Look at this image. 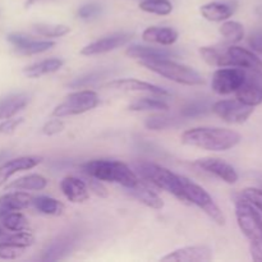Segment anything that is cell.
Here are the masks:
<instances>
[{"instance_id":"obj_38","label":"cell","mask_w":262,"mask_h":262,"mask_svg":"<svg viewBox=\"0 0 262 262\" xmlns=\"http://www.w3.org/2000/svg\"><path fill=\"white\" fill-rule=\"evenodd\" d=\"M54 46H55L54 41H35L32 38L25 48H22L17 53L20 55H35V54L45 53V51L53 49Z\"/></svg>"},{"instance_id":"obj_14","label":"cell","mask_w":262,"mask_h":262,"mask_svg":"<svg viewBox=\"0 0 262 262\" xmlns=\"http://www.w3.org/2000/svg\"><path fill=\"white\" fill-rule=\"evenodd\" d=\"M106 87L107 89L125 92H147V94L156 95V96H169V95H170L168 90L163 89V87L135 78L114 79V81H110L109 83L106 84Z\"/></svg>"},{"instance_id":"obj_7","label":"cell","mask_w":262,"mask_h":262,"mask_svg":"<svg viewBox=\"0 0 262 262\" xmlns=\"http://www.w3.org/2000/svg\"><path fill=\"white\" fill-rule=\"evenodd\" d=\"M100 104L99 95L91 90H83L69 94L61 104L53 110V117L64 118L83 114L95 109Z\"/></svg>"},{"instance_id":"obj_1","label":"cell","mask_w":262,"mask_h":262,"mask_svg":"<svg viewBox=\"0 0 262 262\" xmlns=\"http://www.w3.org/2000/svg\"><path fill=\"white\" fill-rule=\"evenodd\" d=\"M181 140L183 145L220 152L237 146L241 142V135L227 128L197 127L183 132Z\"/></svg>"},{"instance_id":"obj_2","label":"cell","mask_w":262,"mask_h":262,"mask_svg":"<svg viewBox=\"0 0 262 262\" xmlns=\"http://www.w3.org/2000/svg\"><path fill=\"white\" fill-rule=\"evenodd\" d=\"M82 170L90 178H95L101 182L118 183L124 188L136 186L140 182L138 177L129 166L122 161L117 160H91L82 165Z\"/></svg>"},{"instance_id":"obj_21","label":"cell","mask_w":262,"mask_h":262,"mask_svg":"<svg viewBox=\"0 0 262 262\" xmlns=\"http://www.w3.org/2000/svg\"><path fill=\"white\" fill-rule=\"evenodd\" d=\"M30 102V95L25 92L12 94L0 99V120L13 118L17 113L25 109Z\"/></svg>"},{"instance_id":"obj_16","label":"cell","mask_w":262,"mask_h":262,"mask_svg":"<svg viewBox=\"0 0 262 262\" xmlns=\"http://www.w3.org/2000/svg\"><path fill=\"white\" fill-rule=\"evenodd\" d=\"M42 159L37 156H20V158L12 159L0 166V186L5 183L8 179L15 173L22 170H30L41 163Z\"/></svg>"},{"instance_id":"obj_28","label":"cell","mask_w":262,"mask_h":262,"mask_svg":"<svg viewBox=\"0 0 262 262\" xmlns=\"http://www.w3.org/2000/svg\"><path fill=\"white\" fill-rule=\"evenodd\" d=\"M32 205L38 212L43 215L58 216L63 214L64 206L60 201L49 196H38L32 199Z\"/></svg>"},{"instance_id":"obj_34","label":"cell","mask_w":262,"mask_h":262,"mask_svg":"<svg viewBox=\"0 0 262 262\" xmlns=\"http://www.w3.org/2000/svg\"><path fill=\"white\" fill-rule=\"evenodd\" d=\"M0 242L9 243V245L15 246L19 248H27L35 243V235L26 230H20V232H12L5 233L3 238H0Z\"/></svg>"},{"instance_id":"obj_36","label":"cell","mask_w":262,"mask_h":262,"mask_svg":"<svg viewBox=\"0 0 262 262\" xmlns=\"http://www.w3.org/2000/svg\"><path fill=\"white\" fill-rule=\"evenodd\" d=\"M3 227L8 230V232H20V230H26L28 228V220L23 214L18 211H12L8 215L3 217Z\"/></svg>"},{"instance_id":"obj_33","label":"cell","mask_w":262,"mask_h":262,"mask_svg":"<svg viewBox=\"0 0 262 262\" xmlns=\"http://www.w3.org/2000/svg\"><path fill=\"white\" fill-rule=\"evenodd\" d=\"M220 33L228 42L237 43L245 37V27L242 23L235 20H227L220 27Z\"/></svg>"},{"instance_id":"obj_44","label":"cell","mask_w":262,"mask_h":262,"mask_svg":"<svg viewBox=\"0 0 262 262\" xmlns=\"http://www.w3.org/2000/svg\"><path fill=\"white\" fill-rule=\"evenodd\" d=\"M23 122H25L23 118H15V119L8 118V119H4L0 123V135H12Z\"/></svg>"},{"instance_id":"obj_30","label":"cell","mask_w":262,"mask_h":262,"mask_svg":"<svg viewBox=\"0 0 262 262\" xmlns=\"http://www.w3.org/2000/svg\"><path fill=\"white\" fill-rule=\"evenodd\" d=\"M182 123V117H177V115H152V117L147 118L145 122L146 128L151 130H163L168 129V128L177 127Z\"/></svg>"},{"instance_id":"obj_19","label":"cell","mask_w":262,"mask_h":262,"mask_svg":"<svg viewBox=\"0 0 262 262\" xmlns=\"http://www.w3.org/2000/svg\"><path fill=\"white\" fill-rule=\"evenodd\" d=\"M125 191H127V193L130 197L136 199L141 204L145 205V206L150 207V209L160 210L164 207V202L161 200V197L156 192H154L150 187L143 184L141 181L136 186L125 188Z\"/></svg>"},{"instance_id":"obj_10","label":"cell","mask_w":262,"mask_h":262,"mask_svg":"<svg viewBox=\"0 0 262 262\" xmlns=\"http://www.w3.org/2000/svg\"><path fill=\"white\" fill-rule=\"evenodd\" d=\"M77 241H78V233L76 232H67L58 235L55 239H53L46 246L41 260L45 262H54L67 257L76 247Z\"/></svg>"},{"instance_id":"obj_40","label":"cell","mask_w":262,"mask_h":262,"mask_svg":"<svg viewBox=\"0 0 262 262\" xmlns=\"http://www.w3.org/2000/svg\"><path fill=\"white\" fill-rule=\"evenodd\" d=\"M241 197L252 204L258 211L262 212V191L257 188H246L243 189Z\"/></svg>"},{"instance_id":"obj_22","label":"cell","mask_w":262,"mask_h":262,"mask_svg":"<svg viewBox=\"0 0 262 262\" xmlns=\"http://www.w3.org/2000/svg\"><path fill=\"white\" fill-rule=\"evenodd\" d=\"M142 38L147 42L160 43L164 46H170L178 40V32L170 27H155L151 26L142 32Z\"/></svg>"},{"instance_id":"obj_26","label":"cell","mask_w":262,"mask_h":262,"mask_svg":"<svg viewBox=\"0 0 262 262\" xmlns=\"http://www.w3.org/2000/svg\"><path fill=\"white\" fill-rule=\"evenodd\" d=\"M48 186V179L41 174H28L8 184L9 191H41Z\"/></svg>"},{"instance_id":"obj_27","label":"cell","mask_w":262,"mask_h":262,"mask_svg":"<svg viewBox=\"0 0 262 262\" xmlns=\"http://www.w3.org/2000/svg\"><path fill=\"white\" fill-rule=\"evenodd\" d=\"M200 54H201L202 59L211 67H219V68L232 67L227 49L223 50V49L212 48V46H204L200 49Z\"/></svg>"},{"instance_id":"obj_24","label":"cell","mask_w":262,"mask_h":262,"mask_svg":"<svg viewBox=\"0 0 262 262\" xmlns=\"http://www.w3.org/2000/svg\"><path fill=\"white\" fill-rule=\"evenodd\" d=\"M237 100L248 106H257L262 104V90L252 78L246 79L245 83L235 91Z\"/></svg>"},{"instance_id":"obj_29","label":"cell","mask_w":262,"mask_h":262,"mask_svg":"<svg viewBox=\"0 0 262 262\" xmlns=\"http://www.w3.org/2000/svg\"><path fill=\"white\" fill-rule=\"evenodd\" d=\"M163 96L159 97H142L128 106L130 112H150V110H158V112H166L169 109V105L161 99Z\"/></svg>"},{"instance_id":"obj_9","label":"cell","mask_w":262,"mask_h":262,"mask_svg":"<svg viewBox=\"0 0 262 262\" xmlns=\"http://www.w3.org/2000/svg\"><path fill=\"white\" fill-rule=\"evenodd\" d=\"M253 107L235 100H220L211 105V112L230 124H242L253 114Z\"/></svg>"},{"instance_id":"obj_6","label":"cell","mask_w":262,"mask_h":262,"mask_svg":"<svg viewBox=\"0 0 262 262\" xmlns=\"http://www.w3.org/2000/svg\"><path fill=\"white\" fill-rule=\"evenodd\" d=\"M235 216L243 234L251 242H258L262 245V215L260 211L241 197L235 201Z\"/></svg>"},{"instance_id":"obj_48","label":"cell","mask_w":262,"mask_h":262,"mask_svg":"<svg viewBox=\"0 0 262 262\" xmlns=\"http://www.w3.org/2000/svg\"><path fill=\"white\" fill-rule=\"evenodd\" d=\"M9 151H7V150H2L0 151V163H2L3 160H5V159L8 158V156H9Z\"/></svg>"},{"instance_id":"obj_45","label":"cell","mask_w":262,"mask_h":262,"mask_svg":"<svg viewBox=\"0 0 262 262\" xmlns=\"http://www.w3.org/2000/svg\"><path fill=\"white\" fill-rule=\"evenodd\" d=\"M87 187H89L90 191L94 192L96 196H99V197L109 196V193H107V189L105 188L101 181H97V179H95V178H90L89 183H87Z\"/></svg>"},{"instance_id":"obj_41","label":"cell","mask_w":262,"mask_h":262,"mask_svg":"<svg viewBox=\"0 0 262 262\" xmlns=\"http://www.w3.org/2000/svg\"><path fill=\"white\" fill-rule=\"evenodd\" d=\"M7 40H8V42H9L10 45L14 48L15 51H19L20 49L25 48V46L27 45L31 40H32V37L25 35V33L12 32L7 36Z\"/></svg>"},{"instance_id":"obj_11","label":"cell","mask_w":262,"mask_h":262,"mask_svg":"<svg viewBox=\"0 0 262 262\" xmlns=\"http://www.w3.org/2000/svg\"><path fill=\"white\" fill-rule=\"evenodd\" d=\"M132 33L128 32L113 33V35L105 36V37L100 38V40H96L94 42L86 45L81 50V54L86 56H92L99 55V54L109 53V51L117 50V49L124 46L125 43H128L132 40Z\"/></svg>"},{"instance_id":"obj_8","label":"cell","mask_w":262,"mask_h":262,"mask_svg":"<svg viewBox=\"0 0 262 262\" xmlns=\"http://www.w3.org/2000/svg\"><path fill=\"white\" fill-rule=\"evenodd\" d=\"M247 79V74L242 68H223L217 69L212 76L211 87L217 95H229L237 91Z\"/></svg>"},{"instance_id":"obj_46","label":"cell","mask_w":262,"mask_h":262,"mask_svg":"<svg viewBox=\"0 0 262 262\" xmlns=\"http://www.w3.org/2000/svg\"><path fill=\"white\" fill-rule=\"evenodd\" d=\"M248 42H250V46L253 49V50L258 51V53L262 54V31L251 35Z\"/></svg>"},{"instance_id":"obj_12","label":"cell","mask_w":262,"mask_h":262,"mask_svg":"<svg viewBox=\"0 0 262 262\" xmlns=\"http://www.w3.org/2000/svg\"><path fill=\"white\" fill-rule=\"evenodd\" d=\"M194 165L199 166L201 170L222 179L223 182H225L228 184H234L238 181V173L235 171V169L230 164H228L227 161L222 160V159H199L194 163Z\"/></svg>"},{"instance_id":"obj_49","label":"cell","mask_w":262,"mask_h":262,"mask_svg":"<svg viewBox=\"0 0 262 262\" xmlns=\"http://www.w3.org/2000/svg\"><path fill=\"white\" fill-rule=\"evenodd\" d=\"M8 230L5 229L4 227H3V225H0V238H3L5 235V233H7Z\"/></svg>"},{"instance_id":"obj_15","label":"cell","mask_w":262,"mask_h":262,"mask_svg":"<svg viewBox=\"0 0 262 262\" xmlns=\"http://www.w3.org/2000/svg\"><path fill=\"white\" fill-rule=\"evenodd\" d=\"M211 260L212 252L207 246H188L173 251L161 258V261L173 262H209Z\"/></svg>"},{"instance_id":"obj_43","label":"cell","mask_w":262,"mask_h":262,"mask_svg":"<svg viewBox=\"0 0 262 262\" xmlns=\"http://www.w3.org/2000/svg\"><path fill=\"white\" fill-rule=\"evenodd\" d=\"M64 129V122L60 118H56V119H50L42 125V133L45 136H55L58 133L63 132Z\"/></svg>"},{"instance_id":"obj_3","label":"cell","mask_w":262,"mask_h":262,"mask_svg":"<svg viewBox=\"0 0 262 262\" xmlns=\"http://www.w3.org/2000/svg\"><path fill=\"white\" fill-rule=\"evenodd\" d=\"M140 64L148 71L177 83L186 84V86H201L205 83L199 72L188 66L176 63L170 59H147V60H140Z\"/></svg>"},{"instance_id":"obj_4","label":"cell","mask_w":262,"mask_h":262,"mask_svg":"<svg viewBox=\"0 0 262 262\" xmlns=\"http://www.w3.org/2000/svg\"><path fill=\"white\" fill-rule=\"evenodd\" d=\"M135 169L142 179H146L158 188L164 189L168 193L176 196L181 201L186 202L183 189H182L181 176L173 173V171L164 168V166L158 165V164L146 163V161L136 163Z\"/></svg>"},{"instance_id":"obj_17","label":"cell","mask_w":262,"mask_h":262,"mask_svg":"<svg viewBox=\"0 0 262 262\" xmlns=\"http://www.w3.org/2000/svg\"><path fill=\"white\" fill-rule=\"evenodd\" d=\"M60 189L67 200L73 204H82L90 197V189L87 184L76 177H66L60 182Z\"/></svg>"},{"instance_id":"obj_37","label":"cell","mask_w":262,"mask_h":262,"mask_svg":"<svg viewBox=\"0 0 262 262\" xmlns=\"http://www.w3.org/2000/svg\"><path fill=\"white\" fill-rule=\"evenodd\" d=\"M33 31L43 37H61L71 31L66 25H49V23H37L33 25Z\"/></svg>"},{"instance_id":"obj_18","label":"cell","mask_w":262,"mask_h":262,"mask_svg":"<svg viewBox=\"0 0 262 262\" xmlns=\"http://www.w3.org/2000/svg\"><path fill=\"white\" fill-rule=\"evenodd\" d=\"M33 197L26 192L15 191L0 197V220L12 211H19L32 205Z\"/></svg>"},{"instance_id":"obj_13","label":"cell","mask_w":262,"mask_h":262,"mask_svg":"<svg viewBox=\"0 0 262 262\" xmlns=\"http://www.w3.org/2000/svg\"><path fill=\"white\" fill-rule=\"evenodd\" d=\"M227 53L229 55L230 64L232 67H238V68L247 69L252 73L262 76V60L252 51L247 50L241 46L232 45L227 48Z\"/></svg>"},{"instance_id":"obj_32","label":"cell","mask_w":262,"mask_h":262,"mask_svg":"<svg viewBox=\"0 0 262 262\" xmlns=\"http://www.w3.org/2000/svg\"><path fill=\"white\" fill-rule=\"evenodd\" d=\"M211 110V102L207 99H200L189 101L181 110L182 118H197L207 114Z\"/></svg>"},{"instance_id":"obj_39","label":"cell","mask_w":262,"mask_h":262,"mask_svg":"<svg viewBox=\"0 0 262 262\" xmlns=\"http://www.w3.org/2000/svg\"><path fill=\"white\" fill-rule=\"evenodd\" d=\"M25 248L15 247L9 243L0 242V260H15L23 255Z\"/></svg>"},{"instance_id":"obj_42","label":"cell","mask_w":262,"mask_h":262,"mask_svg":"<svg viewBox=\"0 0 262 262\" xmlns=\"http://www.w3.org/2000/svg\"><path fill=\"white\" fill-rule=\"evenodd\" d=\"M100 13H101V5L96 4V3H90V4L82 5L77 14L82 19H91V18L97 17Z\"/></svg>"},{"instance_id":"obj_23","label":"cell","mask_w":262,"mask_h":262,"mask_svg":"<svg viewBox=\"0 0 262 262\" xmlns=\"http://www.w3.org/2000/svg\"><path fill=\"white\" fill-rule=\"evenodd\" d=\"M200 12H201L202 17L210 22H223L232 17L234 13V7L229 3L212 2L202 5Z\"/></svg>"},{"instance_id":"obj_25","label":"cell","mask_w":262,"mask_h":262,"mask_svg":"<svg viewBox=\"0 0 262 262\" xmlns=\"http://www.w3.org/2000/svg\"><path fill=\"white\" fill-rule=\"evenodd\" d=\"M64 61L59 58H51L45 59V60L37 61L31 66L26 67L23 69V73L28 77V78H38V77L46 76V74H51L58 72L59 69L63 67Z\"/></svg>"},{"instance_id":"obj_47","label":"cell","mask_w":262,"mask_h":262,"mask_svg":"<svg viewBox=\"0 0 262 262\" xmlns=\"http://www.w3.org/2000/svg\"><path fill=\"white\" fill-rule=\"evenodd\" d=\"M251 256L253 261H262V245L258 242H251Z\"/></svg>"},{"instance_id":"obj_5","label":"cell","mask_w":262,"mask_h":262,"mask_svg":"<svg viewBox=\"0 0 262 262\" xmlns=\"http://www.w3.org/2000/svg\"><path fill=\"white\" fill-rule=\"evenodd\" d=\"M181 182L186 202L193 204L197 207H200L217 225L225 224L224 214L220 210V207L215 204V201L212 200V197L210 196L206 189L202 188L201 186L196 184L194 182L189 181L188 178H186L183 176H181Z\"/></svg>"},{"instance_id":"obj_35","label":"cell","mask_w":262,"mask_h":262,"mask_svg":"<svg viewBox=\"0 0 262 262\" xmlns=\"http://www.w3.org/2000/svg\"><path fill=\"white\" fill-rule=\"evenodd\" d=\"M140 9L151 14L168 15L173 10V5L169 0H143L140 3Z\"/></svg>"},{"instance_id":"obj_20","label":"cell","mask_w":262,"mask_h":262,"mask_svg":"<svg viewBox=\"0 0 262 262\" xmlns=\"http://www.w3.org/2000/svg\"><path fill=\"white\" fill-rule=\"evenodd\" d=\"M129 58L140 59V60H147V59H169L176 58L178 54L173 50H169L165 48H152V46H142V45H130L125 50Z\"/></svg>"},{"instance_id":"obj_31","label":"cell","mask_w":262,"mask_h":262,"mask_svg":"<svg viewBox=\"0 0 262 262\" xmlns=\"http://www.w3.org/2000/svg\"><path fill=\"white\" fill-rule=\"evenodd\" d=\"M112 73L107 69H99V71H91L89 73H84L82 76L77 77L73 81L69 82L68 87L69 89H83V87H89L95 84L96 82L101 81V79L106 78L109 74Z\"/></svg>"}]
</instances>
